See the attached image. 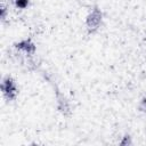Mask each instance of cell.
I'll return each mask as SVG.
<instances>
[{
    "label": "cell",
    "mask_w": 146,
    "mask_h": 146,
    "mask_svg": "<svg viewBox=\"0 0 146 146\" xmlns=\"http://www.w3.org/2000/svg\"><path fill=\"white\" fill-rule=\"evenodd\" d=\"M1 90L8 99H14L17 95V88L10 76H6L1 83Z\"/></svg>",
    "instance_id": "1"
},
{
    "label": "cell",
    "mask_w": 146,
    "mask_h": 146,
    "mask_svg": "<svg viewBox=\"0 0 146 146\" xmlns=\"http://www.w3.org/2000/svg\"><path fill=\"white\" fill-rule=\"evenodd\" d=\"M102 22V13L98 8H95L91 10V13L87 17V25L90 30H95L99 26Z\"/></svg>",
    "instance_id": "2"
},
{
    "label": "cell",
    "mask_w": 146,
    "mask_h": 146,
    "mask_svg": "<svg viewBox=\"0 0 146 146\" xmlns=\"http://www.w3.org/2000/svg\"><path fill=\"white\" fill-rule=\"evenodd\" d=\"M15 47L17 49H21L23 51H25L26 54H33L34 50H35V47H34V43L31 41V40H23V41H19L15 44Z\"/></svg>",
    "instance_id": "3"
},
{
    "label": "cell",
    "mask_w": 146,
    "mask_h": 146,
    "mask_svg": "<svg viewBox=\"0 0 146 146\" xmlns=\"http://www.w3.org/2000/svg\"><path fill=\"white\" fill-rule=\"evenodd\" d=\"M29 5V0H16V6L18 8H25Z\"/></svg>",
    "instance_id": "4"
}]
</instances>
